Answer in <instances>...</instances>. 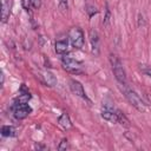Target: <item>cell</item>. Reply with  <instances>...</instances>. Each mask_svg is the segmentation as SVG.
<instances>
[{
    "label": "cell",
    "mask_w": 151,
    "mask_h": 151,
    "mask_svg": "<svg viewBox=\"0 0 151 151\" xmlns=\"http://www.w3.org/2000/svg\"><path fill=\"white\" fill-rule=\"evenodd\" d=\"M110 63L112 66L113 74L116 79L118 80V83L122 85H126V73H125V70L123 67L120 59L116 54H110Z\"/></svg>",
    "instance_id": "6da1fadb"
},
{
    "label": "cell",
    "mask_w": 151,
    "mask_h": 151,
    "mask_svg": "<svg viewBox=\"0 0 151 151\" xmlns=\"http://www.w3.org/2000/svg\"><path fill=\"white\" fill-rule=\"evenodd\" d=\"M123 92H124V96H125V98L127 99V101H129L136 110H138V111H140V112H144V111H145V104L143 103V100L139 98V96H138L134 91L124 87V88H123Z\"/></svg>",
    "instance_id": "7a4b0ae2"
},
{
    "label": "cell",
    "mask_w": 151,
    "mask_h": 151,
    "mask_svg": "<svg viewBox=\"0 0 151 151\" xmlns=\"http://www.w3.org/2000/svg\"><path fill=\"white\" fill-rule=\"evenodd\" d=\"M71 45L74 48H81L84 45V33L79 27H72L68 32Z\"/></svg>",
    "instance_id": "3957f363"
},
{
    "label": "cell",
    "mask_w": 151,
    "mask_h": 151,
    "mask_svg": "<svg viewBox=\"0 0 151 151\" xmlns=\"http://www.w3.org/2000/svg\"><path fill=\"white\" fill-rule=\"evenodd\" d=\"M61 64L66 71L72 72V73H79L83 67V64L79 60L71 58V57H66V55L61 58Z\"/></svg>",
    "instance_id": "277c9868"
},
{
    "label": "cell",
    "mask_w": 151,
    "mask_h": 151,
    "mask_svg": "<svg viewBox=\"0 0 151 151\" xmlns=\"http://www.w3.org/2000/svg\"><path fill=\"white\" fill-rule=\"evenodd\" d=\"M31 107L27 104H20L15 103L13 105V113L17 119H25L29 113H31Z\"/></svg>",
    "instance_id": "5b68a950"
},
{
    "label": "cell",
    "mask_w": 151,
    "mask_h": 151,
    "mask_svg": "<svg viewBox=\"0 0 151 151\" xmlns=\"http://www.w3.org/2000/svg\"><path fill=\"white\" fill-rule=\"evenodd\" d=\"M70 88H71V91H72L73 94L78 96V97H80V98H83V99H87L86 93H85V91H84V87H83L81 83H79L78 80L71 79V80H70Z\"/></svg>",
    "instance_id": "8992f818"
},
{
    "label": "cell",
    "mask_w": 151,
    "mask_h": 151,
    "mask_svg": "<svg viewBox=\"0 0 151 151\" xmlns=\"http://www.w3.org/2000/svg\"><path fill=\"white\" fill-rule=\"evenodd\" d=\"M100 114H101V117H103L105 120H107V122H110V123H118V122H119V120H118L117 111H114V110H112V109H110V107H104V109H101Z\"/></svg>",
    "instance_id": "52a82bcc"
},
{
    "label": "cell",
    "mask_w": 151,
    "mask_h": 151,
    "mask_svg": "<svg viewBox=\"0 0 151 151\" xmlns=\"http://www.w3.org/2000/svg\"><path fill=\"white\" fill-rule=\"evenodd\" d=\"M90 42H91L92 52L94 54H99V35L94 29L90 31Z\"/></svg>",
    "instance_id": "ba28073f"
},
{
    "label": "cell",
    "mask_w": 151,
    "mask_h": 151,
    "mask_svg": "<svg viewBox=\"0 0 151 151\" xmlns=\"http://www.w3.org/2000/svg\"><path fill=\"white\" fill-rule=\"evenodd\" d=\"M11 13V1L9 0H1V21L6 22L9 18Z\"/></svg>",
    "instance_id": "9c48e42d"
},
{
    "label": "cell",
    "mask_w": 151,
    "mask_h": 151,
    "mask_svg": "<svg viewBox=\"0 0 151 151\" xmlns=\"http://www.w3.org/2000/svg\"><path fill=\"white\" fill-rule=\"evenodd\" d=\"M54 50L58 54H65L68 52V41L65 39L61 40H57L55 45H54Z\"/></svg>",
    "instance_id": "30bf717a"
},
{
    "label": "cell",
    "mask_w": 151,
    "mask_h": 151,
    "mask_svg": "<svg viewBox=\"0 0 151 151\" xmlns=\"http://www.w3.org/2000/svg\"><path fill=\"white\" fill-rule=\"evenodd\" d=\"M58 123H59V125H60L63 129H65V130H68V129L72 127V123H71L70 117H68L67 113H63V114L59 117Z\"/></svg>",
    "instance_id": "8fae6325"
},
{
    "label": "cell",
    "mask_w": 151,
    "mask_h": 151,
    "mask_svg": "<svg viewBox=\"0 0 151 151\" xmlns=\"http://www.w3.org/2000/svg\"><path fill=\"white\" fill-rule=\"evenodd\" d=\"M42 77H44V81H45L46 85H48V86H54V85L57 84V78L54 77L53 73L46 71V72L42 73Z\"/></svg>",
    "instance_id": "7c38bea8"
},
{
    "label": "cell",
    "mask_w": 151,
    "mask_h": 151,
    "mask_svg": "<svg viewBox=\"0 0 151 151\" xmlns=\"http://www.w3.org/2000/svg\"><path fill=\"white\" fill-rule=\"evenodd\" d=\"M1 134L5 137H12L15 134V129L11 125H4L1 127Z\"/></svg>",
    "instance_id": "4fadbf2b"
},
{
    "label": "cell",
    "mask_w": 151,
    "mask_h": 151,
    "mask_svg": "<svg viewBox=\"0 0 151 151\" xmlns=\"http://www.w3.org/2000/svg\"><path fill=\"white\" fill-rule=\"evenodd\" d=\"M29 99H31V94H29L28 92H26V93H24V94H20V96L18 97V99H17V103H20V104H27Z\"/></svg>",
    "instance_id": "5bb4252c"
},
{
    "label": "cell",
    "mask_w": 151,
    "mask_h": 151,
    "mask_svg": "<svg viewBox=\"0 0 151 151\" xmlns=\"http://www.w3.org/2000/svg\"><path fill=\"white\" fill-rule=\"evenodd\" d=\"M117 114H118V123H120L122 125H125V126H129V119L119 111V110H117Z\"/></svg>",
    "instance_id": "9a60e30c"
},
{
    "label": "cell",
    "mask_w": 151,
    "mask_h": 151,
    "mask_svg": "<svg viewBox=\"0 0 151 151\" xmlns=\"http://www.w3.org/2000/svg\"><path fill=\"white\" fill-rule=\"evenodd\" d=\"M86 12L88 13V15H90V17H92L93 14L98 13V9H97L94 6H92V5H88V6L86 7Z\"/></svg>",
    "instance_id": "2e32d148"
},
{
    "label": "cell",
    "mask_w": 151,
    "mask_h": 151,
    "mask_svg": "<svg viewBox=\"0 0 151 151\" xmlns=\"http://www.w3.org/2000/svg\"><path fill=\"white\" fill-rule=\"evenodd\" d=\"M21 5H22V7L26 11H29V9L33 8L32 7V4H31V0H21Z\"/></svg>",
    "instance_id": "e0dca14e"
},
{
    "label": "cell",
    "mask_w": 151,
    "mask_h": 151,
    "mask_svg": "<svg viewBox=\"0 0 151 151\" xmlns=\"http://www.w3.org/2000/svg\"><path fill=\"white\" fill-rule=\"evenodd\" d=\"M66 149H68V142H67V139H63L61 142H60V144H59V146H58V150H66Z\"/></svg>",
    "instance_id": "ac0fdd59"
},
{
    "label": "cell",
    "mask_w": 151,
    "mask_h": 151,
    "mask_svg": "<svg viewBox=\"0 0 151 151\" xmlns=\"http://www.w3.org/2000/svg\"><path fill=\"white\" fill-rule=\"evenodd\" d=\"M140 70H142V72H143V73H145V74H147V76H150V77H151V67L145 66V65H142Z\"/></svg>",
    "instance_id": "d6986e66"
},
{
    "label": "cell",
    "mask_w": 151,
    "mask_h": 151,
    "mask_svg": "<svg viewBox=\"0 0 151 151\" xmlns=\"http://www.w3.org/2000/svg\"><path fill=\"white\" fill-rule=\"evenodd\" d=\"M31 4H32V7L34 9H38L40 7V5H41V1L40 0H31Z\"/></svg>",
    "instance_id": "ffe728a7"
},
{
    "label": "cell",
    "mask_w": 151,
    "mask_h": 151,
    "mask_svg": "<svg viewBox=\"0 0 151 151\" xmlns=\"http://www.w3.org/2000/svg\"><path fill=\"white\" fill-rule=\"evenodd\" d=\"M59 7L63 11L67 9V0H59Z\"/></svg>",
    "instance_id": "44dd1931"
},
{
    "label": "cell",
    "mask_w": 151,
    "mask_h": 151,
    "mask_svg": "<svg viewBox=\"0 0 151 151\" xmlns=\"http://www.w3.org/2000/svg\"><path fill=\"white\" fill-rule=\"evenodd\" d=\"M109 21H110V9H109V7L106 6V15H105V18H104V25H107Z\"/></svg>",
    "instance_id": "7402d4cb"
}]
</instances>
